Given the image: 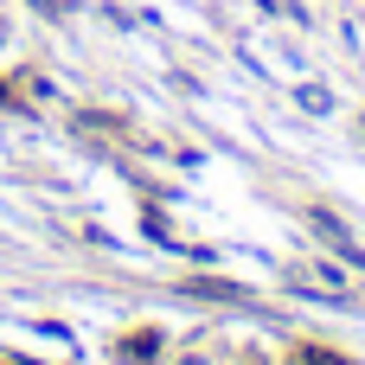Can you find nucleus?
<instances>
[{"label":"nucleus","mask_w":365,"mask_h":365,"mask_svg":"<svg viewBox=\"0 0 365 365\" xmlns=\"http://www.w3.org/2000/svg\"><path fill=\"white\" fill-rule=\"evenodd\" d=\"M186 295H192V302H225V308H231V302H244V289H237V282H225V276H192V282H186Z\"/></svg>","instance_id":"f257e3e1"},{"label":"nucleus","mask_w":365,"mask_h":365,"mask_svg":"<svg viewBox=\"0 0 365 365\" xmlns=\"http://www.w3.org/2000/svg\"><path fill=\"white\" fill-rule=\"evenodd\" d=\"M154 353H160V327H135L122 340V359H154Z\"/></svg>","instance_id":"f03ea898"},{"label":"nucleus","mask_w":365,"mask_h":365,"mask_svg":"<svg viewBox=\"0 0 365 365\" xmlns=\"http://www.w3.org/2000/svg\"><path fill=\"white\" fill-rule=\"evenodd\" d=\"M295 365H353L346 353H334V346H314V340H302L295 346Z\"/></svg>","instance_id":"7ed1b4c3"},{"label":"nucleus","mask_w":365,"mask_h":365,"mask_svg":"<svg viewBox=\"0 0 365 365\" xmlns=\"http://www.w3.org/2000/svg\"><path fill=\"white\" fill-rule=\"evenodd\" d=\"M308 225H314V231H321L327 244H340V237H346V225H340V218H334L327 205H308Z\"/></svg>","instance_id":"20e7f679"},{"label":"nucleus","mask_w":365,"mask_h":365,"mask_svg":"<svg viewBox=\"0 0 365 365\" xmlns=\"http://www.w3.org/2000/svg\"><path fill=\"white\" fill-rule=\"evenodd\" d=\"M334 250H340V257H346V263H353V269H359V276H365V250H359V244H353V237H340Z\"/></svg>","instance_id":"39448f33"},{"label":"nucleus","mask_w":365,"mask_h":365,"mask_svg":"<svg viewBox=\"0 0 365 365\" xmlns=\"http://www.w3.org/2000/svg\"><path fill=\"white\" fill-rule=\"evenodd\" d=\"M13 103H19V90H13V83L0 77V109H13Z\"/></svg>","instance_id":"423d86ee"},{"label":"nucleus","mask_w":365,"mask_h":365,"mask_svg":"<svg viewBox=\"0 0 365 365\" xmlns=\"http://www.w3.org/2000/svg\"><path fill=\"white\" fill-rule=\"evenodd\" d=\"M32 6H38V13H45V19H51V13H58V0H32Z\"/></svg>","instance_id":"0eeeda50"}]
</instances>
